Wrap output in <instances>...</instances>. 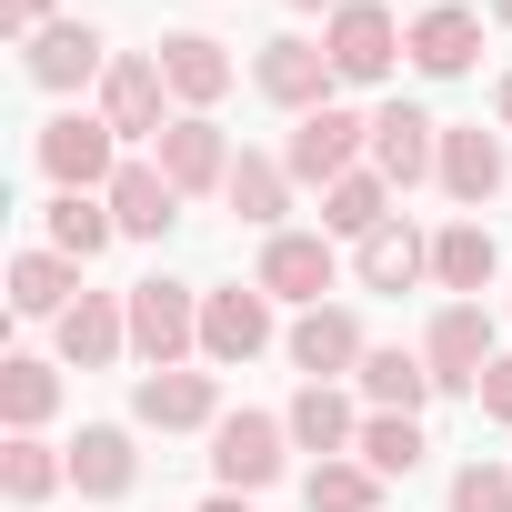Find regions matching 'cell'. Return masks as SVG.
I'll list each match as a JSON object with an SVG mask.
<instances>
[{
    "mask_svg": "<svg viewBox=\"0 0 512 512\" xmlns=\"http://www.w3.org/2000/svg\"><path fill=\"white\" fill-rule=\"evenodd\" d=\"M201 342V302L181 282H131V352L151 372H181V352Z\"/></svg>",
    "mask_w": 512,
    "mask_h": 512,
    "instance_id": "obj_1",
    "label": "cell"
},
{
    "mask_svg": "<svg viewBox=\"0 0 512 512\" xmlns=\"http://www.w3.org/2000/svg\"><path fill=\"white\" fill-rule=\"evenodd\" d=\"M282 442H292V422H272V412L211 422V472H221V492H262V482L282 472Z\"/></svg>",
    "mask_w": 512,
    "mask_h": 512,
    "instance_id": "obj_2",
    "label": "cell"
},
{
    "mask_svg": "<svg viewBox=\"0 0 512 512\" xmlns=\"http://www.w3.org/2000/svg\"><path fill=\"white\" fill-rule=\"evenodd\" d=\"M362 141H372V121H352V111H332V101H322V111H302V131H292L282 171L332 191V181H352V151H362Z\"/></svg>",
    "mask_w": 512,
    "mask_h": 512,
    "instance_id": "obj_3",
    "label": "cell"
},
{
    "mask_svg": "<svg viewBox=\"0 0 512 512\" xmlns=\"http://www.w3.org/2000/svg\"><path fill=\"white\" fill-rule=\"evenodd\" d=\"M111 141H121L111 121H81V111H61V121L41 131V171H51L61 191H91V181L111 191V181H121V161H111Z\"/></svg>",
    "mask_w": 512,
    "mask_h": 512,
    "instance_id": "obj_4",
    "label": "cell"
},
{
    "mask_svg": "<svg viewBox=\"0 0 512 512\" xmlns=\"http://www.w3.org/2000/svg\"><path fill=\"white\" fill-rule=\"evenodd\" d=\"M161 91H171L161 61H111V71H101V121H111L121 141H161V131H171V121H161Z\"/></svg>",
    "mask_w": 512,
    "mask_h": 512,
    "instance_id": "obj_5",
    "label": "cell"
},
{
    "mask_svg": "<svg viewBox=\"0 0 512 512\" xmlns=\"http://www.w3.org/2000/svg\"><path fill=\"white\" fill-rule=\"evenodd\" d=\"M392 11H382V0H342V11H332V71L342 81H382L392 71Z\"/></svg>",
    "mask_w": 512,
    "mask_h": 512,
    "instance_id": "obj_6",
    "label": "cell"
},
{
    "mask_svg": "<svg viewBox=\"0 0 512 512\" xmlns=\"http://www.w3.org/2000/svg\"><path fill=\"white\" fill-rule=\"evenodd\" d=\"M422 362H432V382H482V372H492V322H482V302H452V312H432V342H422Z\"/></svg>",
    "mask_w": 512,
    "mask_h": 512,
    "instance_id": "obj_7",
    "label": "cell"
},
{
    "mask_svg": "<svg viewBox=\"0 0 512 512\" xmlns=\"http://www.w3.org/2000/svg\"><path fill=\"white\" fill-rule=\"evenodd\" d=\"M372 171L382 181H422V171H442V151H432V121L412 111V101H392V111H372Z\"/></svg>",
    "mask_w": 512,
    "mask_h": 512,
    "instance_id": "obj_8",
    "label": "cell"
},
{
    "mask_svg": "<svg viewBox=\"0 0 512 512\" xmlns=\"http://www.w3.org/2000/svg\"><path fill=\"white\" fill-rule=\"evenodd\" d=\"M262 292L322 302V292H332V241H322V231H272V251H262Z\"/></svg>",
    "mask_w": 512,
    "mask_h": 512,
    "instance_id": "obj_9",
    "label": "cell"
},
{
    "mask_svg": "<svg viewBox=\"0 0 512 512\" xmlns=\"http://www.w3.org/2000/svg\"><path fill=\"white\" fill-rule=\"evenodd\" d=\"M262 342H272V302L262 292H211L201 302V352L211 362H251Z\"/></svg>",
    "mask_w": 512,
    "mask_h": 512,
    "instance_id": "obj_10",
    "label": "cell"
},
{
    "mask_svg": "<svg viewBox=\"0 0 512 512\" xmlns=\"http://www.w3.org/2000/svg\"><path fill=\"white\" fill-rule=\"evenodd\" d=\"M332 81H342V71H332V51H312V41H272V51H262V91H272L282 111H322Z\"/></svg>",
    "mask_w": 512,
    "mask_h": 512,
    "instance_id": "obj_11",
    "label": "cell"
},
{
    "mask_svg": "<svg viewBox=\"0 0 512 512\" xmlns=\"http://www.w3.org/2000/svg\"><path fill=\"white\" fill-rule=\"evenodd\" d=\"M161 171H171V191H221V181H231V141L191 111V121L161 131Z\"/></svg>",
    "mask_w": 512,
    "mask_h": 512,
    "instance_id": "obj_12",
    "label": "cell"
},
{
    "mask_svg": "<svg viewBox=\"0 0 512 512\" xmlns=\"http://www.w3.org/2000/svg\"><path fill=\"white\" fill-rule=\"evenodd\" d=\"M101 201H111V221H121V231H141V241L181 221V191H171V171H161V161H121V181H111Z\"/></svg>",
    "mask_w": 512,
    "mask_h": 512,
    "instance_id": "obj_13",
    "label": "cell"
},
{
    "mask_svg": "<svg viewBox=\"0 0 512 512\" xmlns=\"http://www.w3.org/2000/svg\"><path fill=\"white\" fill-rule=\"evenodd\" d=\"M101 31H81V21H51V31H31V81L41 91H81L91 71H101Z\"/></svg>",
    "mask_w": 512,
    "mask_h": 512,
    "instance_id": "obj_14",
    "label": "cell"
},
{
    "mask_svg": "<svg viewBox=\"0 0 512 512\" xmlns=\"http://www.w3.org/2000/svg\"><path fill=\"white\" fill-rule=\"evenodd\" d=\"M292 362H302L312 382L352 372V362H362V322H352V312H332V302H312V312L292 322Z\"/></svg>",
    "mask_w": 512,
    "mask_h": 512,
    "instance_id": "obj_15",
    "label": "cell"
},
{
    "mask_svg": "<svg viewBox=\"0 0 512 512\" xmlns=\"http://www.w3.org/2000/svg\"><path fill=\"white\" fill-rule=\"evenodd\" d=\"M402 51H412L432 81H452V71H472V51H482V21L442 0V11H422V21H412V41H402Z\"/></svg>",
    "mask_w": 512,
    "mask_h": 512,
    "instance_id": "obj_16",
    "label": "cell"
},
{
    "mask_svg": "<svg viewBox=\"0 0 512 512\" xmlns=\"http://www.w3.org/2000/svg\"><path fill=\"white\" fill-rule=\"evenodd\" d=\"M131 412L161 422V432H201V422H211V372H141Z\"/></svg>",
    "mask_w": 512,
    "mask_h": 512,
    "instance_id": "obj_17",
    "label": "cell"
},
{
    "mask_svg": "<svg viewBox=\"0 0 512 512\" xmlns=\"http://www.w3.org/2000/svg\"><path fill=\"white\" fill-rule=\"evenodd\" d=\"M161 81H171V91L201 111V101H221V91H231V61H221V41H201V31H171V41H161Z\"/></svg>",
    "mask_w": 512,
    "mask_h": 512,
    "instance_id": "obj_18",
    "label": "cell"
},
{
    "mask_svg": "<svg viewBox=\"0 0 512 512\" xmlns=\"http://www.w3.org/2000/svg\"><path fill=\"white\" fill-rule=\"evenodd\" d=\"M422 272H432V241H422L412 221H382V231L362 241V282H372V292H412Z\"/></svg>",
    "mask_w": 512,
    "mask_h": 512,
    "instance_id": "obj_19",
    "label": "cell"
},
{
    "mask_svg": "<svg viewBox=\"0 0 512 512\" xmlns=\"http://www.w3.org/2000/svg\"><path fill=\"white\" fill-rule=\"evenodd\" d=\"M121 342H131V312H111L101 292H81V302L61 312V352H71L81 372H101V362H111Z\"/></svg>",
    "mask_w": 512,
    "mask_h": 512,
    "instance_id": "obj_20",
    "label": "cell"
},
{
    "mask_svg": "<svg viewBox=\"0 0 512 512\" xmlns=\"http://www.w3.org/2000/svg\"><path fill=\"white\" fill-rule=\"evenodd\" d=\"M282 422H292V442H302V452H342V442H362V422H352V402H342L332 382H302Z\"/></svg>",
    "mask_w": 512,
    "mask_h": 512,
    "instance_id": "obj_21",
    "label": "cell"
},
{
    "mask_svg": "<svg viewBox=\"0 0 512 512\" xmlns=\"http://www.w3.org/2000/svg\"><path fill=\"white\" fill-rule=\"evenodd\" d=\"M442 191L452 201H492L502 191V141L492 131H452L442 141Z\"/></svg>",
    "mask_w": 512,
    "mask_h": 512,
    "instance_id": "obj_22",
    "label": "cell"
},
{
    "mask_svg": "<svg viewBox=\"0 0 512 512\" xmlns=\"http://www.w3.org/2000/svg\"><path fill=\"white\" fill-rule=\"evenodd\" d=\"M221 191H231V211H241V221H262V231L292 211V171H282V161H262V151H241Z\"/></svg>",
    "mask_w": 512,
    "mask_h": 512,
    "instance_id": "obj_23",
    "label": "cell"
},
{
    "mask_svg": "<svg viewBox=\"0 0 512 512\" xmlns=\"http://www.w3.org/2000/svg\"><path fill=\"white\" fill-rule=\"evenodd\" d=\"M111 201H91V191H61L51 201V251H61V262H91V251H111Z\"/></svg>",
    "mask_w": 512,
    "mask_h": 512,
    "instance_id": "obj_24",
    "label": "cell"
},
{
    "mask_svg": "<svg viewBox=\"0 0 512 512\" xmlns=\"http://www.w3.org/2000/svg\"><path fill=\"white\" fill-rule=\"evenodd\" d=\"M322 221H332V231H352V241H372V231L392 221V181H382V171L332 181V191H322Z\"/></svg>",
    "mask_w": 512,
    "mask_h": 512,
    "instance_id": "obj_25",
    "label": "cell"
},
{
    "mask_svg": "<svg viewBox=\"0 0 512 512\" xmlns=\"http://www.w3.org/2000/svg\"><path fill=\"white\" fill-rule=\"evenodd\" d=\"M71 482H81V492H101V502H111V492H131V432L91 422V432L71 442Z\"/></svg>",
    "mask_w": 512,
    "mask_h": 512,
    "instance_id": "obj_26",
    "label": "cell"
},
{
    "mask_svg": "<svg viewBox=\"0 0 512 512\" xmlns=\"http://www.w3.org/2000/svg\"><path fill=\"white\" fill-rule=\"evenodd\" d=\"M432 272H442L452 292H482V282L502 272V251H492V231H482V221H452V231L432 241Z\"/></svg>",
    "mask_w": 512,
    "mask_h": 512,
    "instance_id": "obj_27",
    "label": "cell"
},
{
    "mask_svg": "<svg viewBox=\"0 0 512 512\" xmlns=\"http://www.w3.org/2000/svg\"><path fill=\"white\" fill-rule=\"evenodd\" d=\"M71 292H81V282H71L61 251H21V262H11V312L41 322V312H71Z\"/></svg>",
    "mask_w": 512,
    "mask_h": 512,
    "instance_id": "obj_28",
    "label": "cell"
},
{
    "mask_svg": "<svg viewBox=\"0 0 512 512\" xmlns=\"http://www.w3.org/2000/svg\"><path fill=\"white\" fill-rule=\"evenodd\" d=\"M362 392H372L382 412H422V392H432V362H412V352H362Z\"/></svg>",
    "mask_w": 512,
    "mask_h": 512,
    "instance_id": "obj_29",
    "label": "cell"
},
{
    "mask_svg": "<svg viewBox=\"0 0 512 512\" xmlns=\"http://www.w3.org/2000/svg\"><path fill=\"white\" fill-rule=\"evenodd\" d=\"M51 402H61L51 362H0V412H11V432H41V422H51Z\"/></svg>",
    "mask_w": 512,
    "mask_h": 512,
    "instance_id": "obj_30",
    "label": "cell"
},
{
    "mask_svg": "<svg viewBox=\"0 0 512 512\" xmlns=\"http://www.w3.org/2000/svg\"><path fill=\"white\" fill-rule=\"evenodd\" d=\"M352 452H362L372 472H412V462H422V422H412V412H372Z\"/></svg>",
    "mask_w": 512,
    "mask_h": 512,
    "instance_id": "obj_31",
    "label": "cell"
},
{
    "mask_svg": "<svg viewBox=\"0 0 512 512\" xmlns=\"http://www.w3.org/2000/svg\"><path fill=\"white\" fill-rule=\"evenodd\" d=\"M372 482H382L372 462H322V472L302 482V502H312V512H372Z\"/></svg>",
    "mask_w": 512,
    "mask_h": 512,
    "instance_id": "obj_32",
    "label": "cell"
},
{
    "mask_svg": "<svg viewBox=\"0 0 512 512\" xmlns=\"http://www.w3.org/2000/svg\"><path fill=\"white\" fill-rule=\"evenodd\" d=\"M0 482H11V502H41V492L61 482V462H51V442H31V432H21L11 452H0Z\"/></svg>",
    "mask_w": 512,
    "mask_h": 512,
    "instance_id": "obj_33",
    "label": "cell"
},
{
    "mask_svg": "<svg viewBox=\"0 0 512 512\" xmlns=\"http://www.w3.org/2000/svg\"><path fill=\"white\" fill-rule=\"evenodd\" d=\"M452 512H512V472H492V462H472V472L452 482Z\"/></svg>",
    "mask_w": 512,
    "mask_h": 512,
    "instance_id": "obj_34",
    "label": "cell"
},
{
    "mask_svg": "<svg viewBox=\"0 0 512 512\" xmlns=\"http://www.w3.org/2000/svg\"><path fill=\"white\" fill-rule=\"evenodd\" d=\"M472 392H482V412H492V422H512V362H492Z\"/></svg>",
    "mask_w": 512,
    "mask_h": 512,
    "instance_id": "obj_35",
    "label": "cell"
},
{
    "mask_svg": "<svg viewBox=\"0 0 512 512\" xmlns=\"http://www.w3.org/2000/svg\"><path fill=\"white\" fill-rule=\"evenodd\" d=\"M11 31H51V0H11Z\"/></svg>",
    "mask_w": 512,
    "mask_h": 512,
    "instance_id": "obj_36",
    "label": "cell"
},
{
    "mask_svg": "<svg viewBox=\"0 0 512 512\" xmlns=\"http://www.w3.org/2000/svg\"><path fill=\"white\" fill-rule=\"evenodd\" d=\"M201 512H251V492H211V502H201Z\"/></svg>",
    "mask_w": 512,
    "mask_h": 512,
    "instance_id": "obj_37",
    "label": "cell"
},
{
    "mask_svg": "<svg viewBox=\"0 0 512 512\" xmlns=\"http://www.w3.org/2000/svg\"><path fill=\"white\" fill-rule=\"evenodd\" d=\"M292 11H342V0H292Z\"/></svg>",
    "mask_w": 512,
    "mask_h": 512,
    "instance_id": "obj_38",
    "label": "cell"
},
{
    "mask_svg": "<svg viewBox=\"0 0 512 512\" xmlns=\"http://www.w3.org/2000/svg\"><path fill=\"white\" fill-rule=\"evenodd\" d=\"M502 121H512V71H502Z\"/></svg>",
    "mask_w": 512,
    "mask_h": 512,
    "instance_id": "obj_39",
    "label": "cell"
},
{
    "mask_svg": "<svg viewBox=\"0 0 512 512\" xmlns=\"http://www.w3.org/2000/svg\"><path fill=\"white\" fill-rule=\"evenodd\" d=\"M492 11H502V21H512V0H492Z\"/></svg>",
    "mask_w": 512,
    "mask_h": 512,
    "instance_id": "obj_40",
    "label": "cell"
}]
</instances>
